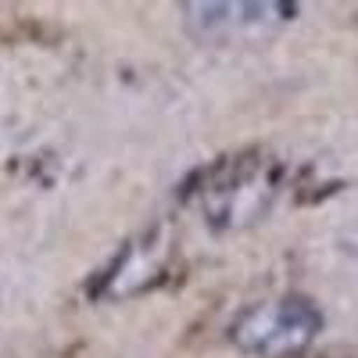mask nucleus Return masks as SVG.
Wrapping results in <instances>:
<instances>
[{
	"label": "nucleus",
	"mask_w": 358,
	"mask_h": 358,
	"mask_svg": "<svg viewBox=\"0 0 358 358\" xmlns=\"http://www.w3.org/2000/svg\"><path fill=\"white\" fill-rule=\"evenodd\" d=\"M268 194H273V183L265 179L262 165H229L201 190V208L208 222L241 226L244 219H255L262 212Z\"/></svg>",
	"instance_id": "2"
},
{
	"label": "nucleus",
	"mask_w": 358,
	"mask_h": 358,
	"mask_svg": "<svg viewBox=\"0 0 358 358\" xmlns=\"http://www.w3.org/2000/svg\"><path fill=\"white\" fill-rule=\"evenodd\" d=\"M169 258H172V251H169L165 236H158V233L140 236V241H133L104 273L101 294L104 297H126V294H140L147 287H155L165 276Z\"/></svg>",
	"instance_id": "4"
},
{
	"label": "nucleus",
	"mask_w": 358,
	"mask_h": 358,
	"mask_svg": "<svg viewBox=\"0 0 358 358\" xmlns=\"http://www.w3.org/2000/svg\"><path fill=\"white\" fill-rule=\"evenodd\" d=\"M322 330V315L308 297L283 294L241 312L233 322V344L255 358H294Z\"/></svg>",
	"instance_id": "1"
},
{
	"label": "nucleus",
	"mask_w": 358,
	"mask_h": 358,
	"mask_svg": "<svg viewBox=\"0 0 358 358\" xmlns=\"http://www.w3.org/2000/svg\"><path fill=\"white\" fill-rule=\"evenodd\" d=\"M190 33L201 40H241L276 29L294 15L287 4H183Z\"/></svg>",
	"instance_id": "3"
}]
</instances>
